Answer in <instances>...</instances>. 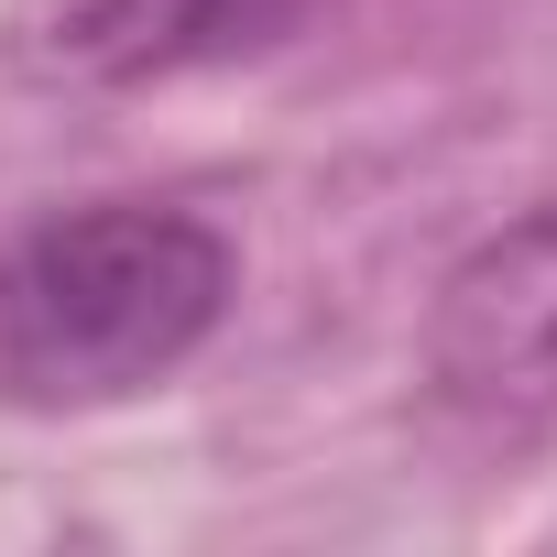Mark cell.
Listing matches in <instances>:
<instances>
[{
  "instance_id": "obj_1",
  "label": "cell",
  "mask_w": 557,
  "mask_h": 557,
  "mask_svg": "<svg viewBox=\"0 0 557 557\" xmlns=\"http://www.w3.org/2000/svg\"><path fill=\"white\" fill-rule=\"evenodd\" d=\"M240 296L219 219L164 197H99L0 251V394L23 416H99L175 383Z\"/></svg>"
},
{
  "instance_id": "obj_2",
  "label": "cell",
  "mask_w": 557,
  "mask_h": 557,
  "mask_svg": "<svg viewBox=\"0 0 557 557\" xmlns=\"http://www.w3.org/2000/svg\"><path fill=\"white\" fill-rule=\"evenodd\" d=\"M426 383L481 426H557V208L503 219L437 273Z\"/></svg>"
},
{
  "instance_id": "obj_3",
  "label": "cell",
  "mask_w": 557,
  "mask_h": 557,
  "mask_svg": "<svg viewBox=\"0 0 557 557\" xmlns=\"http://www.w3.org/2000/svg\"><path fill=\"white\" fill-rule=\"evenodd\" d=\"M307 12L318 0H12L0 12V77L45 99H110V88L262 55Z\"/></svg>"
}]
</instances>
